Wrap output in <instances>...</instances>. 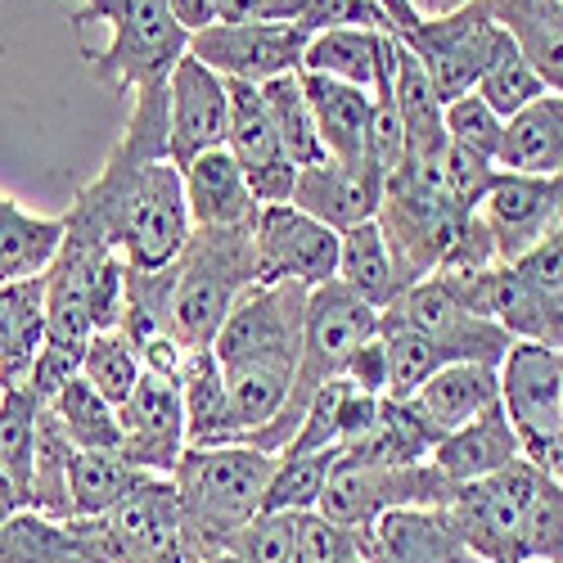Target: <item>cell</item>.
<instances>
[{
  "label": "cell",
  "instance_id": "6da1fadb",
  "mask_svg": "<svg viewBox=\"0 0 563 563\" xmlns=\"http://www.w3.org/2000/svg\"><path fill=\"white\" fill-rule=\"evenodd\" d=\"M180 167L167 145V81L135 96L131 122L96 180L64 212V234L113 249L135 271H163L190 240Z\"/></svg>",
  "mask_w": 563,
  "mask_h": 563
},
{
  "label": "cell",
  "instance_id": "7a4b0ae2",
  "mask_svg": "<svg viewBox=\"0 0 563 563\" xmlns=\"http://www.w3.org/2000/svg\"><path fill=\"white\" fill-rule=\"evenodd\" d=\"M302 285H253L212 339L230 397V442H244L279 415L302 361L307 334Z\"/></svg>",
  "mask_w": 563,
  "mask_h": 563
},
{
  "label": "cell",
  "instance_id": "3957f363",
  "mask_svg": "<svg viewBox=\"0 0 563 563\" xmlns=\"http://www.w3.org/2000/svg\"><path fill=\"white\" fill-rule=\"evenodd\" d=\"M275 464L279 455H266L249 442L185 446L180 464L172 468V487L180 500V528L190 563L225 554L230 537L266 509Z\"/></svg>",
  "mask_w": 563,
  "mask_h": 563
},
{
  "label": "cell",
  "instance_id": "277c9868",
  "mask_svg": "<svg viewBox=\"0 0 563 563\" xmlns=\"http://www.w3.org/2000/svg\"><path fill=\"white\" fill-rule=\"evenodd\" d=\"M68 23L77 36L90 23L109 32L104 45L77 41V55L113 96H140L150 86H163L180 55H190V32L172 19L167 0H73Z\"/></svg>",
  "mask_w": 563,
  "mask_h": 563
},
{
  "label": "cell",
  "instance_id": "5b68a950",
  "mask_svg": "<svg viewBox=\"0 0 563 563\" xmlns=\"http://www.w3.org/2000/svg\"><path fill=\"white\" fill-rule=\"evenodd\" d=\"M374 334H379V311H374L369 302H361L352 289H343L339 279L311 289L307 294V334H302L298 379H294L285 406H279V415L271 419V424H262L257 433H249L244 442L257 446V451H266V455H285V446L294 442V433L302 424L311 397L324 384L343 379L347 356L361 343H369Z\"/></svg>",
  "mask_w": 563,
  "mask_h": 563
},
{
  "label": "cell",
  "instance_id": "8992f818",
  "mask_svg": "<svg viewBox=\"0 0 563 563\" xmlns=\"http://www.w3.org/2000/svg\"><path fill=\"white\" fill-rule=\"evenodd\" d=\"M253 225H208L190 230V240L176 253V294L172 324L180 347H212L217 330L253 285H257V249Z\"/></svg>",
  "mask_w": 563,
  "mask_h": 563
},
{
  "label": "cell",
  "instance_id": "52a82bcc",
  "mask_svg": "<svg viewBox=\"0 0 563 563\" xmlns=\"http://www.w3.org/2000/svg\"><path fill=\"white\" fill-rule=\"evenodd\" d=\"M468 217L474 212L455 208L451 195L442 190V167L401 163V172L384 185L379 217H374L384 230L388 253H393L401 294L442 271V262H446L451 244L460 240Z\"/></svg>",
  "mask_w": 563,
  "mask_h": 563
},
{
  "label": "cell",
  "instance_id": "ba28073f",
  "mask_svg": "<svg viewBox=\"0 0 563 563\" xmlns=\"http://www.w3.org/2000/svg\"><path fill=\"white\" fill-rule=\"evenodd\" d=\"M541 487L545 474L528 455H519L500 474L455 483L442 514L483 563H528V514Z\"/></svg>",
  "mask_w": 563,
  "mask_h": 563
},
{
  "label": "cell",
  "instance_id": "9c48e42d",
  "mask_svg": "<svg viewBox=\"0 0 563 563\" xmlns=\"http://www.w3.org/2000/svg\"><path fill=\"white\" fill-rule=\"evenodd\" d=\"M86 563H190L172 478L150 474L100 519H68Z\"/></svg>",
  "mask_w": 563,
  "mask_h": 563
},
{
  "label": "cell",
  "instance_id": "30bf717a",
  "mask_svg": "<svg viewBox=\"0 0 563 563\" xmlns=\"http://www.w3.org/2000/svg\"><path fill=\"white\" fill-rule=\"evenodd\" d=\"M451 487L455 483L433 460H424V464H369V460L339 455L316 514H324V519H334L352 532H365L388 509H442Z\"/></svg>",
  "mask_w": 563,
  "mask_h": 563
},
{
  "label": "cell",
  "instance_id": "8fae6325",
  "mask_svg": "<svg viewBox=\"0 0 563 563\" xmlns=\"http://www.w3.org/2000/svg\"><path fill=\"white\" fill-rule=\"evenodd\" d=\"M397 41L419 59V68L429 73L442 104H451L460 96H474L483 73L492 68V59L509 45L505 27L487 10V0H474V5L442 14V19H419Z\"/></svg>",
  "mask_w": 563,
  "mask_h": 563
},
{
  "label": "cell",
  "instance_id": "7c38bea8",
  "mask_svg": "<svg viewBox=\"0 0 563 563\" xmlns=\"http://www.w3.org/2000/svg\"><path fill=\"white\" fill-rule=\"evenodd\" d=\"M339 244L343 234L320 225L294 203H266L253 225L257 249V285H302L320 289L339 279Z\"/></svg>",
  "mask_w": 563,
  "mask_h": 563
},
{
  "label": "cell",
  "instance_id": "4fadbf2b",
  "mask_svg": "<svg viewBox=\"0 0 563 563\" xmlns=\"http://www.w3.org/2000/svg\"><path fill=\"white\" fill-rule=\"evenodd\" d=\"M307 32L294 23H212L190 36V55L225 81L266 86L275 77L302 73Z\"/></svg>",
  "mask_w": 563,
  "mask_h": 563
},
{
  "label": "cell",
  "instance_id": "5bb4252c",
  "mask_svg": "<svg viewBox=\"0 0 563 563\" xmlns=\"http://www.w3.org/2000/svg\"><path fill=\"white\" fill-rule=\"evenodd\" d=\"M500 406L523 451L563 433V352L514 343L500 361Z\"/></svg>",
  "mask_w": 563,
  "mask_h": 563
},
{
  "label": "cell",
  "instance_id": "9a60e30c",
  "mask_svg": "<svg viewBox=\"0 0 563 563\" xmlns=\"http://www.w3.org/2000/svg\"><path fill=\"white\" fill-rule=\"evenodd\" d=\"M230 126V81L217 77L195 55H180L167 77V145L172 163L190 167L199 154L225 145Z\"/></svg>",
  "mask_w": 563,
  "mask_h": 563
},
{
  "label": "cell",
  "instance_id": "2e32d148",
  "mask_svg": "<svg viewBox=\"0 0 563 563\" xmlns=\"http://www.w3.org/2000/svg\"><path fill=\"white\" fill-rule=\"evenodd\" d=\"M118 424H122V455L140 468V474H158L172 478V468L185 455V406L176 379L163 374H140L135 393L118 406Z\"/></svg>",
  "mask_w": 563,
  "mask_h": 563
},
{
  "label": "cell",
  "instance_id": "e0dca14e",
  "mask_svg": "<svg viewBox=\"0 0 563 563\" xmlns=\"http://www.w3.org/2000/svg\"><path fill=\"white\" fill-rule=\"evenodd\" d=\"M225 150L249 176L253 199L266 203H289L294 199V180L298 167L289 163L285 145L275 135V122L266 113L262 86L253 81H230V126H225Z\"/></svg>",
  "mask_w": 563,
  "mask_h": 563
},
{
  "label": "cell",
  "instance_id": "ac0fdd59",
  "mask_svg": "<svg viewBox=\"0 0 563 563\" xmlns=\"http://www.w3.org/2000/svg\"><path fill=\"white\" fill-rule=\"evenodd\" d=\"M365 563H483L442 509H388L361 532Z\"/></svg>",
  "mask_w": 563,
  "mask_h": 563
},
{
  "label": "cell",
  "instance_id": "d6986e66",
  "mask_svg": "<svg viewBox=\"0 0 563 563\" xmlns=\"http://www.w3.org/2000/svg\"><path fill=\"white\" fill-rule=\"evenodd\" d=\"M379 199H384V185L365 167H347V163L324 158L316 167H298L289 203L302 208L307 217H316L320 225L347 234V230L379 217Z\"/></svg>",
  "mask_w": 563,
  "mask_h": 563
},
{
  "label": "cell",
  "instance_id": "ffe728a7",
  "mask_svg": "<svg viewBox=\"0 0 563 563\" xmlns=\"http://www.w3.org/2000/svg\"><path fill=\"white\" fill-rule=\"evenodd\" d=\"M180 185H185V208H190V225L195 230L249 225L262 212V203L249 190V176L240 172V163L230 158L225 145L199 154L190 167H180Z\"/></svg>",
  "mask_w": 563,
  "mask_h": 563
},
{
  "label": "cell",
  "instance_id": "44dd1931",
  "mask_svg": "<svg viewBox=\"0 0 563 563\" xmlns=\"http://www.w3.org/2000/svg\"><path fill=\"white\" fill-rule=\"evenodd\" d=\"M478 221L487 225L500 266H514L523 253L541 244V221H545V180L500 172L487 199L478 203Z\"/></svg>",
  "mask_w": 563,
  "mask_h": 563
},
{
  "label": "cell",
  "instance_id": "7402d4cb",
  "mask_svg": "<svg viewBox=\"0 0 563 563\" xmlns=\"http://www.w3.org/2000/svg\"><path fill=\"white\" fill-rule=\"evenodd\" d=\"M393 100L401 113L406 131V163L415 167H442L451 140H446V104L438 100V90L429 73L419 68V59L397 41V64H393Z\"/></svg>",
  "mask_w": 563,
  "mask_h": 563
},
{
  "label": "cell",
  "instance_id": "603a6c76",
  "mask_svg": "<svg viewBox=\"0 0 563 563\" xmlns=\"http://www.w3.org/2000/svg\"><path fill=\"white\" fill-rule=\"evenodd\" d=\"M523 455V442L514 433L505 406L496 401L492 410H483L478 419H468L464 429L446 433L438 446H433V464L451 483H474V478H487V474H500L505 464H514Z\"/></svg>",
  "mask_w": 563,
  "mask_h": 563
},
{
  "label": "cell",
  "instance_id": "cb8c5ba5",
  "mask_svg": "<svg viewBox=\"0 0 563 563\" xmlns=\"http://www.w3.org/2000/svg\"><path fill=\"white\" fill-rule=\"evenodd\" d=\"M302 90H307V104H311V118L320 131L324 158L361 167L374 90H361V86H347L334 77H316V73H302Z\"/></svg>",
  "mask_w": 563,
  "mask_h": 563
},
{
  "label": "cell",
  "instance_id": "d4e9b609",
  "mask_svg": "<svg viewBox=\"0 0 563 563\" xmlns=\"http://www.w3.org/2000/svg\"><path fill=\"white\" fill-rule=\"evenodd\" d=\"M397 59V36L393 32H374V27H330V32H316L307 41V55H302V73L316 77H334L361 90H374Z\"/></svg>",
  "mask_w": 563,
  "mask_h": 563
},
{
  "label": "cell",
  "instance_id": "484cf974",
  "mask_svg": "<svg viewBox=\"0 0 563 563\" xmlns=\"http://www.w3.org/2000/svg\"><path fill=\"white\" fill-rule=\"evenodd\" d=\"M410 401L424 410L429 424L446 438V433L464 429L468 419H478L483 410H492L500 401V369L478 365V361H451Z\"/></svg>",
  "mask_w": 563,
  "mask_h": 563
},
{
  "label": "cell",
  "instance_id": "4316f807",
  "mask_svg": "<svg viewBox=\"0 0 563 563\" xmlns=\"http://www.w3.org/2000/svg\"><path fill=\"white\" fill-rule=\"evenodd\" d=\"M500 172H519V176H563V96H541L523 113H514L505 122V140L496 154Z\"/></svg>",
  "mask_w": 563,
  "mask_h": 563
},
{
  "label": "cell",
  "instance_id": "83f0119b",
  "mask_svg": "<svg viewBox=\"0 0 563 563\" xmlns=\"http://www.w3.org/2000/svg\"><path fill=\"white\" fill-rule=\"evenodd\" d=\"M492 19L519 45V55L541 73V81L563 96V5L559 0H487Z\"/></svg>",
  "mask_w": 563,
  "mask_h": 563
},
{
  "label": "cell",
  "instance_id": "f1b7e54d",
  "mask_svg": "<svg viewBox=\"0 0 563 563\" xmlns=\"http://www.w3.org/2000/svg\"><path fill=\"white\" fill-rule=\"evenodd\" d=\"M176 388L185 406V442L190 446L230 442V397H225V379L212 347H185Z\"/></svg>",
  "mask_w": 563,
  "mask_h": 563
},
{
  "label": "cell",
  "instance_id": "f546056e",
  "mask_svg": "<svg viewBox=\"0 0 563 563\" xmlns=\"http://www.w3.org/2000/svg\"><path fill=\"white\" fill-rule=\"evenodd\" d=\"M64 244V217H36L0 195V285L45 275Z\"/></svg>",
  "mask_w": 563,
  "mask_h": 563
},
{
  "label": "cell",
  "instance_id": "4dcf8cb0",
  "mask_svg": "<svg viewBox=\"0 0 563 563\" xmlns=\"http://www.w3.org/2000/svg\"><path fill=\"white\" fill-rule=\"evenodd\" d=\"M438 442H442V433L429 424V415L415 401H388L384 397L374 429L356 446H347L343 455L369 460V464H424Z\"/></svg>",
  "mask_w": 563,
  "mask_h": 563
},
{
  "label": "cell",
  "instance_id": "1f68e13d",
  "mask_svg": "<svg viewBox=\"0 0 563 563\" xmlns=\"http://www.w3.org/2000/svg\"><path fill=\"white\" fill-rule=\"evenodd\" d=\"M339 285L352 289L374 311H388L401 298V279H397V266H393V253L384 244L379 221H365V225L343 234V244H339Z\"/></svg>",
  "mask_w": 563,
  "mask_h": 563
},
{
  "label": "cell",
  "instance_id": "d6a6232c",
  "mask_svg": "<svg viewBox=\"0 0 563 563\" xmlns=\"http://www.w3.org/2000/svg\"><path fill=\"white\" fill-rule=\"evenodd\" d=\"M150 474L122 455V451H77L68 468V509L73 519H100L113 505H122Z\"/></svg>",
  "mask_w": 563,
  "mask_h": 563
},
{
  "label": "cell",
  "instance_id": "836d02e7",
  "mask_svg": "<svg viewBox=\"0 0 563 563\" xmlns=\"http://www.w3.org/2000/svg\"><path fill=\"white\" fill-rule=\"evenodd\" d=\"M73 438L64 433L59 415L41 401L36 410V451H32V487H27V509L45 514L55 523H68V468H73Z\"/></svg>",
  "mask_w": 563,
  "mask_h": 563
},
{
  "label": "cell",
  "instance_id": "e575fe53",
  "mask_svg": "<svg viewBox=\"0 0 563 563\" xmlns=\"http://www.w3.org/2000/svg\"><path fill=\"white\" fill-rule=\"evenodd\" d=\"M262 100H266V113H271V122H275V135H279V145H285L289 163H294V167H316V163H324V145H320V131H316L307 90H302V73H289V77L266 81V86H262Z\"/></svg>",
  "mask_w": 563,
  "mask_h": 563
},
{
  "label": "cell",
  "instance_id": "d590c367",
  "mask_svg": "<svg viewBox=\"0 0 563 563\" xmlns=\"http://www.w3.org/2000/svg\"><path fill=\"white\" fill-rule=\"evenodd\" d=\"M51 410L59 415V424L73 438L77 451H118L122 446L118 406H109L96 388L81 379V374L73 384H64V393L51 401Z\"/></svg>",
  "mask_w": 563,
  "mask_h": 563
},
{
  "label": "cell",
  "instance_id": "8d00e7d4",
  "mask_svg": "<svg viewBox=\"0 0 563 563\" xmlns=\"http://www.w3.org/2000/svg\"><path fill=\"white\" fill-rule=\"evenodd\" d=\"M0 563H86L68 523L45 519L36 509H19L0 523Z\"/></svg>",
  "mask_w": 563,
  "mask_h": 563
},
{
  "label": "cell",
  "instance_id": "74e56055",
  "mask_svg": "<svg viewBox=\"0 0 563 563\" xmlns=\"http://www.w3.org/2000/svg\"><path fill=\"white\" fill-rule=\"evenodd\" d=\"M36 393L32 388H0V474H5L23 505L32 487V451H36Z\"/></svg>",
  "mask_w": 563,
  "mask_h": 563
},
{
  "label": "cell",
  "instance_id": "f35d334b",
  "mask_svg": "<svg viewBox=\"0 0 563 563\" xmlns=\"http://www.w3.org/2000/svg\"><path fill=\"white\" fill-rule=\"evenodd\" d=\"M339 446L330 451H311V455H279L275 478L266 492V509H289V514H311L324 496L334 464H339Z\"/></svg>",
  "mask_w": 563,
  "mask_h": 563
},
{
  "label": "cell",
  "instance_id": "ab89813d",
  "mask_svg": "<svg viewBox=\"0 0 563 563\" xmlns=\"http://www.w3.org/2000/svg\"><path fill=\"white\" fill-rule=\"evenodd\" d=\"M474 96H483V104L496 113V118H514V113H523L528 104H537L541 96H550V86L541 81V73L519 55V45H505V51L492 59V68L483 73L478 90Z\"/></svg>",
  "mask_w": 563,
  "mask_h": 563
},
{
  "label": "cell",
  "instance_id": "60d3db41",
  "mask_svg": "<svg viewBox=\"0 0 563 563\" xmlns=\"http://www.w3.org/2000/svg\"><path fill=\"white\" fill-rule=\"evenodd\" d=\"M140 374H145V365H140V352L118 330L96 334V339L86 343V352H81V379L96 388L109 406H122L135 393Z\"/></svg>",
  "mask_w": 563,
  "mask_h": 563
},
{
  "label": "cell",
  "instance_id": "b9f144b4",
  "mask_svg": "<svg viewBox=\"0 0 563 563\" xmlns=\"http://www.w3.org/2000/svg\"><path fill=\"white\" fill-rule=\"evenodd\" d=\"M266 23H294L307 36L330 32V27H374V32H393L388 14L374 10L369 0H271Z\"/></svg>",
  "mask_w": 563,
  "mask_h": 563
},
{
  "label": "cell",
  "instance_id": "7bdbcfd3",
  "mask_svg": "<svg viewBox=\"0 0 563 563\" xmlns=\"http://www.w3.org/2000/svg\"><path fill=\"white\" fill-rule=\"evenodd\" d=\"M298 523L302 514L289 509H262L253 523H244L240 532L230 537L225 554L234 563H294L298 550Z\"/></svg>",
  "mask_w": 563,
  "mask_h": 563
},
{
  "label": "cell",
  "instance_id": "ee69618b",
  "mask_svg": "<svg viewBox=\"0 0 563 563\" xmlns=\"http://www.w3.org/2000/svg\"><path fill=\"white\" fill-rule=\"evenodd\" d=\"M442 118H446V140H451V145H460V150H468V154H483V158L496 163L500 140H505V118H496V113L483 104V96H460V100H451Z\"/></svg>",
  "mask_w": 563,
  "mask_h": 563
},
{
  "label": "cell",
  "instance_id": "f6af8a7d",
  "mask_svg": "<svg viewBox=\"0 0 563 563\" xmlns=\"http://www.w3.org/2000/svg\"><path fill=\"white\" fill-rule=\"evenodd\" d=\"M361 559V532L324 519V514H302L298 523V550L294 563H356Z\"/></svg>",
  "mask_w": 563,
  "mask_h": 563
},
{
  "label": "cell",
  "instance_id": "bcb514c9",
  "mask_svg": "<svg viewBox=\"0 0 563 563\" xmlns=\"http://www.w3.org/2000/svg\"><path fill=\"white\" fill-rule=\"evenodd\" d=\"M496 176H500V167H496L492 158L468 154V150H460V145H451L446 158H442V190H446L451 203L464 208V212H478V203L487 199V190L496 185Z\"/></svg>",
  "mask_w": 563,
  "mask_h": 563
},
{
  "label": "cell",
  "instance_id": "7dc6e473",
  "mask_svg": "<svg viewBox=\"0 0 563 563\" xmlns=\"http://www.w3.org/2000/svg\"><path fill=\"white\" fill-rule=\"evenodd\" d=\"M45 316V275H27L14 285H0V356L14 343L19 330Z\"/></svg>",
  "mask_w": 563,
  "mask_h": 563
},
{
  "label": "cell",
  "instance_id": "c3c4849f",
  "mask_svg": "<svg viewBox=\"0 0 563 563\" xmlns=\"http://www.w3.org/2000/svg\"><path fill=\"white\" fill-rule=\"evenodd\" d=\"M343 379H347L356 393H365V397H388V352H384L379 334H374L369 343H361V347L347 356Z\"/></svg>",
  "mask_w": 563,
  "mask_h": 563
},
{
  "label": "cell",
  "instance_id": "681fc988",
  "mask_svg": "<svg viewBox=\"0 0 563 563\" xmlns=\"http://www.w3.org/2000/svg\"><path fill=\"white\" fill-rule=\"evenodd\" d=\"M523 285L541 289V294H563V240H541L532 253H523L509 266Z\"/></svg>",
  "mask_w": 563,
  "mask_h": 563
},
{
  "label": "cell",
  "instance_id": "f907efd6",
  "mask_svg": "<svg viewBox=\"0 0 563 563\" xmlns=\"http://www.w3.org/2000/svg\"><path fill=\"white\" fill-rule=\"evenodd\" d=\"M167 10H172V19L185 27V32H203V27H212L221 14H217V0H167Z\"/></svg>",
  "mask_w": 563,
  "mask_h": 563
},
{
  "label": "cell",
  "instance_id": "816d5d0a",
  "mask_svg": "<svg viewBox=\"0 0 563 563\" xmlns=\"http://www.w3.org/2000/svg\"><path fill=\"white\" fill-rule=\"evenodd\" d=\"M541 240H563V176L545 180V221H541Z\"/></svg>",
  "mask_w": 563,
  "mask_h": 563
},
{
  "label": "cell",
  "instance_id": "f5cc1de1",
  "mask_svg": "<svg viewBox=\"0 0 563 563\" xmlns=\"http://www.w3.org/2000/svg\"><path fill=\"white\" fill-rule=\"evenodd\" d=\"M369 5L388 14V23H393V36H406V32L419 23V14L410 10V0H369Z\"/></svg>",
  "mask_w": 563,
  "mask_h": 563
},
{
  "label": "cell",
  "instance_id": "db71d44e",
  "mask_svg": "<svg viewBox=\"0 0 563 563\" xmlns=\"http://www.w3.org/2000/svg\"><path fill=\"white\" fill-rule=\"evenodd\" d=\"M464 5H474V0H410V10L419 19H442V14H455Z\"/></svg>",
  "mask_w": 563,
  "mask_h": 563
},
{
  "label": "cell",
  "instance_id": "11a10c76",
  "mask_svg": "<svg viewBox=\"0 0 563 563\" xmlns=\"http://www.w3.org/2000/svg\"><path fill=\"white\" fill-rule=\"evenodd\" d=\"M19 509H27V505H23V496H19V487H14L5 474H0V523L14 519Z\"/></svg>",
  "mask_w": 563,
  "mask_h": 563
},
{
  "label": "cell",
  "instance_id": "9f6ffc18",
  "mask_svg": "<svg viewBox=\"0 0 563 563\" xmlns=\"http://www.w3.org/2000/svg\"><path fill=\"white\" fill-rule=\"evenodd\" d=\"M203 563H234L230 554H212V559H203Z\"/></svg>",
  "mask_w": 563,
  "mask_h": 563
},
{
  "label": "cell",
  "instance_id": "6f0895ef",
  "mask_svg": "<svg viewBox=\"0 0 563 563\" xmlns=\"http://www.w3.org/2000/svg\"><path fill=\"white\" fill-rule=\"evenodd\" d=\"M356 563H365V559H356Z\"/></svg>",
  "mask_w": 563,
  "mask_h": 563
},
{
  "label": "cell",
  "instance_id": "680465c9",
  "mask_svg": "<svg viewBox=\"0 0 563 563\" xmlns=\"http://www.w3.org/2000/svg\"><path fill=\"white\" fill-rule=\"evenodd\" d=\"M559 5H563V0H559Z\"/></svg>",
  "mask_w": 563,
  "mask_h": 563
}]
</instances>
